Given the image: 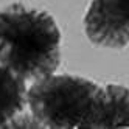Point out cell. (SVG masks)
<instances>
[{
  "mask_svg": "<svg viewBox=\"0 0 129 129\" xmlns=\"http://www.w3.org/2000/svg\"><path fill=\"white\" fill-rule=\"evenodd\" d=\"M0 64L26 82L58 70L61 31L45 10L16 2L0 11Z\"/></svg>",
  "mask_w": 129,
  "mask_h": 129,
  "instance_id": "1",
  "label": "cell"
},
{
  "mask_svg": "<svg viewBox=\"0 0 129 129\" xmlns=\"http://www.w3.org/2000/svg\"><path fill=\"white\" fill-rule=\"evenodd\" d=\"M104 87L79 75H51L33 81L26 107L39 127H93Z\"/></svg>",
  "mask_w": 129,
  "mask_h": 129,
  "instance_id": "2",
  "label": "cell"
},
{
  "mask_svg": "<svg viewBox=\"0 0 129 129\" xmlns=\"http://www.w3.org/2000/svg\"><path fill=\"white\" fill-rule=\"evenodd\" d=\"M87 39L103 48H124L129 44V22L120 16L107 0H92L84 16Z\"/></svg>",
  "mask_w": 129,
  "mask_h": 129,
  "instance_id": "3",
  "label": "cell"
},
{
  "mask_svg": "<svg viewBox=\"0 0 129 129\" xmlns=\"http://www.w3.org/2000/svg\"><path fill=\"white\" fill-rule=\"evenodd\" d=\"M107 2L123 19L129 22V0H107Z\"/></svg>",
  "mask_w": 129,
  "mask_h": 129,
  "instance_id": "6",
  "label": "cell"
},
{
  "mask_svg": "<svg viewBox=\"0 0 129 129\" xmlns=\"http://www.w3.org/2000/svg\"><path fill=\"white\" fill-rule=\"evenodd\" d=\"M26 82L0 64V127H39L36 120L25 115Z\"/></svg>",
  "mask_w": 129,
  "mask_h": 129,
  "instance_id": "4",
  "label": "cell"
},
{
  "mask_svg": "<svg viewBox=\"0 0 129 129\" xmlns=\"http://www.w3.org/2000/svg\"><path fill=\"white\" fill-rule=\"evenodd\" d=\"M129 127V87L120 84L104 86L95 129Z\"/></svg>",
  "mask_w": 129,
  "mask_h": 129,
  "instance_id": "5",
  "label": "cell"
}]
</instances>
